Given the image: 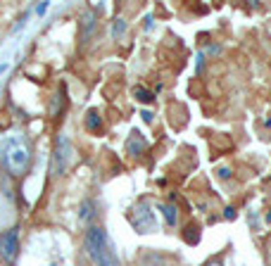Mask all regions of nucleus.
Masks as SVG:
<instances>
[{
	"mask_svg": "<svg viewBox=\"0 0 271 266\" xmlns=\"http://www.w3.org/2000/svg\"><path fill=\"white\" fill-rule=\"evenodd\" d=\"M29 162H31V150L24 143V138L12 136L10 140H5V167L12 176H22Z\"/></svg>",
	"mask_w": 271,
	"mask_h": 266,
	"instance_id": "f257e3e1",
	"label": "nucleus"
},
{
	"mask_svg": "<svg viewBox=\"0 0 271 266\" xmlns=\"http://www.w3.org/2000/svg\"><path fill=\"white\" fill-rule=\"evenodd\" d=\"M84 247H86V255L100 264L102 262V257L109 255V245H107V233H105V228H100V226H90L84 235Z\"/></svg>",
	"mask_w": 271,
	"mask_h": 266,
	"instance_id": "f03ea898",
	"label": "nucleus"
},
{
	"mask_svg": "<svg viewBox=\"0 0 271 266\" xmlns=\"http://www.w3.org/2000/svg\"><path fill=\"white\" fill-rule=\"evenodd\" d=\"M131 224L138 233H152L155 231V214H152L150 204L148 202H138L133 207V214H131Z\"/></svg>",
	"mask_w": 271,
	"mask_h": 266,
	"instance_id": "7ed1b4c3",
	"label": "nucleus"
},
{
	"mask_svg": "<svg viewBox=\"0 0 271 266\" xmlns=\"http://www.w3.org/2000/svg\"><path fill=\"white\" fill-rule=\"evenodd\" d=\"M69 160H72V145H69V138H67V136H60V140H57V150H55V171H57V174H65L67 167H69Z\"/></svg>",
	"mask_w": 271,
	"mask_h": 266,
	"instance_id": "20e7f679",
	"label": "nucleus"
},
{
	"mask_svg": "<svg viewBox=\"0 0 271 266\" xmlns=\"http://www.w3.org/2000/svg\"><path fill=\"white\" fill-rule=\"evenodd\" d=\"M17 252H19V238H17V231H7V233L0 238V257L10 264V262H14Z\"/></svg>",
	"mask_w": 271,
	"mask_h": 266,
	"instance_id": "39448f33",
	"label": "nucleus"
},
{
	"mask_svg": "<svg viewBox=\"0 0 271 266\" xmlns=\"http://www.w3.org/2000/svg\"><path fill=\"white\" fill-rule=\"evenodd\" d=\"M143 150H145V138L138 131H133L129 136V140H126V152L131 157H138V155H143Z\"/></svg>",
	"mask_w": 271,
	"mask_h": 266,
	"instance_id": "423d86ee",
	"label": "nucleus"
},
{
	"mask_svg": "<svg viewBox=\"0 0 271 266\" xmlns=\"http://www.w3.org/2000/svg\"><path fill=\"white\" fill-rule=\"evenodd\" d=\"M93 216H95V204L90 202V200H86V202L81 204V214H79V219H81L84 224H88Z\"/></svg>",
	"mask_w": 271,
	"mask_h": 266,
	"instance_id": "0eeeda50",
	"label": "nucleus"
},
{
	"mask_svg": "<svg viewBox=\"0 0 271 266\" xmlns=\"http://www.w3.org/2000/svg\"><path fill=\"white\" fill-rule=\"evenodd\" d=\"M160 212H162V216H164V221L169 226H176V207L174 204H162L160 207Z\"/></svg>",
	"mask_w": 271,
	"mask_h": 266,
	"instance_id": "6e6552de",
	"label": "nucleus"
},
{
	"mask_svg": "<svg viewBox=\"0 0 271 266\" xmlns=\"http://www.w3.org/2000/svg\"><path fill=\"white\" fill-rule=\"evenodd\" d=\"M86 126L90 128V131H98L100 128V117H98V112L95 109H90L86 114Z\"/></svg>",
	"mask_w": 271,
	"mask_h": 266,
	"instance_id": "1a4fd4ad",
	"label": "nucleus"
},
{
	"mask_svg": "<svg viewBox=\"0 0 271 266\" xmlns=\"http://www.w3.org/2000/svg\"><path fill=\"white\" fill-rule=\"evenodd\" d=\"M133 95H136L138 102H152V100H155L150 90H145V88H141V86H138V88H133Z\"/></svg>",
	"mask_w": 271,
	"mask_h": 266,
	"instance_id": "9d476101",
	"label": "nucleus"
},
{
	"mask_svg": "<svg viewBox=\"0 0 271 266\" xmlns=\"http://www.w3.org/2000/svg\"><path fill=\"white\" fill-rule=\"evenodd\" d=\"M124 31H126V21H124V19H114V29H112L114 38H119Z\"/></svg>",
	"mask_w": 271,
	"mask_h": 266,
	"instance_id": "9b49d317",
	"label": "nucleus"
},
{
	"mask_svg": "<svg viewBox=\"0 0 271 266\" xmlns=\"http://www.w3.org/2000/svg\"><path fill=\"white\" fill-rule=\"evenodd\" d=\"M98 266H121V264H119V259H117V257L109 252L107 257H102V262H100Z\"/></svg>",
	"mask_w": 271,
	"mask_h": 266,
	"instance_id": "f8f14e48",
	"label": "nucleus"
},
{
	"mask_svg": "<svg viewBox=\"0 0 271 266\" xmlns=\"http://www.w3.org/2000/svg\"><path fill=\"white\" fill-rule=\"evenodd\" d=\"M219 178H231V169H228V167H221V169H219Z\"/></svg>",
	"mask_w": 271,
	"mask_h": 266,
	"instance_id": "ddd939ff",
	"label": "nucleus"
},
{
	"mask_svg": "<svg viewBox=\"0 0 271 266\" xmlns=\"http://www.w3.org/2000/svg\"><path fill=\"white\" fill-rule=\"evenodd\" d=\"M141 117H143V121H145V124H150V121H152V112H148V109H145Z\"/></svg>",
	"mask_w": 271,
	"mask_h": 266,
	"instance_id": "4468645a",
	"label": "nucleus"
},
{
	"mask_svg": "<svg viewBox=\"0 0 271 266\" xmlns=\"http://www.w3.org/2000/svg\"><path fill=\"white\" fill-rule=\"evenodd\" d=\"M226 219H236V209L233 207H226Z\"/></svg>",
	"mask_w": 271,
	"mask_h": 266,
	"instance_id": "2eb2a0df",
	"label": "nucleus"
},
{
	"mask_svg": "<svg viewBox=\"0 0 271 266\" xmlns=\"http://www.w3.org/2000/svg\"><path fill=\"white\" fill-rule=\"evenodd\" d=\"M205 266H224V262H221V259H212V262H207Z\"/></svg>",
	"mask_w": 271,
	"mask_h": 266,
	"instance_id": "dca6fc26",
	"label": "nucleus"
},
{
	"mask_svg": "<svg viewBox=\"0 0 271 266\" xmlns=\"http://www.w3.org/2000/svg\"><path fill=\"white\" fill-rule=\"evenodd\" d=\"M45 10H48V2H41V5H38V14H45Z\"/></svg>",
	"mask_w": 271,
	"mask_h": 266,
	"instance_id": "f3484780",
	"label": "nucleus"
},
{
	"mask_svg": "<svg viewBox=\"0 0 271 266\" xmlns=\"http://www.w3.org/2000/svg\"><path fill=\"white\" fill-rule=\"evenodd\" d=\"M7 69V64H0V72H5Z\"/></svg>",
	"mask_w": 271,
	"mask_h": 266,
	"instance_id": "a211bd4d",
	"label": "nucleus"
}]
</instances>
